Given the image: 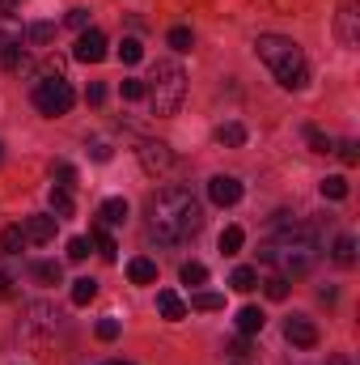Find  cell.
I'll list each match as a JSON object with an SVG mask.
<instances>
[{"label": "cell", "instance_id": "obj_1", "mask_svg": "<svg viewBox=\"0 0 360 365\" xmlns=\"http://www.w3.org/2000/svg\"><path fill=\"white\" fill-rule=\"evenodd\" d=\"M149 225H153V234L162 242H186V238H195L203 230V208H199V200L191 191L166 187L149 204Z\"/></svg>", "mask_w": 360, "mask_h": 365}, {"label": "cell", "instance_id": "obj_2", "mask_svg": "<svg viewBox=\"0 0 360 365\" xmlns=\"http://www.w3.org/2000/svg\"><path fill=\"white\" fill-rule=\"evenodd\" d=\"M263 259L280 276H305L318 264V238L305 225H284L268 247H263Z\"/></svg>", "mask_w": 360, "mask_h": 365}, {"label": "cell", "instance_id": "obj_3", "mask_svg": "<svg viewBox=\"0 0 360 365\" xmlns=\"http://www.w3.org/2000/svg\"><path fill=\"white\" fill-rule=\"evenodd\" d=\"M255 56L271 68V77L284 86V90H301L309 81V68H305V56L292 38L284 34H259L255 38Z\"/></svg>", "mask_w": 360, "mask_h": 365}, {"label": "cell", "instance_id": "obj_4", "mask_svg": "<svg viewBox=\"0 0 360 365\" xmlns=\"http://www.w3.org/2000/svg\"><path fill=\"white\" fill-rule=\"evenodd\" d=\"M144 98H153V110L157 115H174L186 98V73H182L174 60H162L153 68V77L144 81Z\"/></svg>", "mask_w": 360, "mask_h": 365}, {"label": "cell", "instance_id": "obj_5", "mask_svg": "<svg viewBox=\"0 0 360 365\" xmlns=\"http://www.w3.org/2000/svg\"><path fill=\"white\" fill-rule=\"evenodd\" d=\"M73 102H77V93H73V86H68L64 77H43V81H34V106H38L43 115L60 119V115L73 110Z\"/></svg>", "mask_w": 360, "mask_h": 365}, {"label": "cell", "instance_id": "obj_6", "mask_svg": "<svg viewBox=\"0 0 360 365\" xmlns=\"http://www.w3.org/2000/svg\"><path fill=\"white\" fill-rule=\"evenodd\" d=\"M136 158H140V166H144L149 175H166V170L174 166V149H170L166 140H140Z\"/></svg>", "mask_w": 360, "mask_h": 365}, {"label": "cell", "instance_id": "obj_7", "mask_svg": "<svg viewBox=\"0 0 360 365\" xmlns=\"http://www.w3.org/2000/svg\"><path fill=\"white\" fill-rule=\"evenodd\" d=\"M73 56L81 60V64H102L106 60V34L102 30H81V38H77V47H73Z\"/></svg>", "mask_w": 360, "mask_h": 365}, {"label": "cell", "instance_id": "obj_8", "mask_svg": "<svg viewBox=\"0 0 360 365\" xmlns=\"http://www.w3.org/2000/svg\"><path fill=\"white\" fill-rule=\"evenodd\" d=\"M284 340L297 344V349H314V344H318V327H314L305 314H292V319L284 323Z\"/></svg>", "mask_w": 360, "mask_h": 365}, {"label": "cell", "instance_id": "obj_9", "mask_svg": "<svg viewBox=\"0 0 360 365\" xmlns=\"http://www.w3.org/2000/svg\"><path fill=\"white\" fill-rule=\"evenodd\" d=\"M208 200L221 204V208H229V204L242 200V182L233 179V175H216V179H208Z\"/></svg>", "mask_w": 360, "mask_h": 365}, {"label": "cell", "instance_id": "obj_10", "mask_svg": "<svg viewBox=\"0 0 360 365\" xmlns=\"http://www.w3.org/2000/svg\"><path fill=\"white\" fill-rule=\"evenodd\" d=\"M55 225H60V221H55L51 212H38V217H30L21 230H26V242H51V238H55Z\"/></svg>", "mask_w": 360, "mask_h": 365}, {"label": "cell", "instance_id": "obj_11", "mask_svg": "<svg viewBox=\"0 0 360 365\" xmlns=\"http://www.w3.org/2000/svg\"><path fill=\"white\" fill-rule=\"evenodd\" d=\"M26 314H30V319H26V331H51V327H55V319H60V314H55V306H47V302H34Z\"/></svg>", "mask_w": 360, "mask_h": 365}, {"label": "cell", "instance_id": "obj_12", "mask_svg": "<svg viewBox=\"0 0 360 365\" xmlns=\"http://www.w3.org/2000/svg\"><path fill=\"white\" fill-rule=\"evenodd\" d=\"M157 310H162V319H170V323L186 319V302H182L174 289H162V293H157Z\"/></svg>", "mask_w": 360, "mask_h": 365}, {"label": "cell", "instance_id": "obj_13", "mask_svg": "<svg viewBox=\"0 0 360 365\" xmlns=\"http://www.w3.org/2000/svg\"><path fill=\"white\" fill-rule=\"evenodd\" d=\"M263 327H268V314H263L259 306H242V310H238V331H242V336H259Z\"/></svg>", "mask_w": 360, "mask_h": 365}, {"label": "cell", "instance_id": "obj_14", "mask_svg": "<svg viewBox=\"0 0 360 365\" xmlns=\"http://www.w3.org/2000/svg\"><path fill=\"white\" fill-rule=\"evenodd\" d=\"M21 38H26V30H21L13 17H0V60H4L9 51H17V47H21Z\"/></svg>", "mask_w": 360, "mask_h": 365}, {"label": "cell", "instance_id": "obj_15", "mask_svg": "<svg viewBox=\"0 0 360 365\" xmlns=\"http://www.w3.org/2000/svg\"><path fill=\"white\" fill-rule=\"evenodd\" d=\"M97 217H102V225H123V221H127V200H123V195H110V200H102Z\"/></svg>", "mask_w": 360, "mask_h": 365}, {"label": "cell", "instance_id": "obj_16", "mask_svg": "<svg viewBox=\"0 0 360 365\" xmlns=\"http://www.w3.org/2000/svg\"><path fill=\"white\" fill-rule=\"evenodd\" d=\"M127 280H132V284H153V280H157V264L144 259V255H136V259L127 264Z\"/></svg>", "mask_w": 360, "mask_h": 365}, {"label": "cell", "instance_id": "obj_17", "mask_svg": "<svg viewBox=\"0 0 360 365\" xmlns=\"http://www.w3.org/2000/svg\"><path fill=\"white\" fill-rule=\"evenodd\" d=\"M216 140H221L225 149H242V145H246V128H242V123H221V128H216Z\"/></svg>", "mask_w": 360, "mask_h": 365}, {"label": "cell", "instance_id": "obj_18", "mask_svg": "<svg viewBox=\"0 0 360 365\" xmlns=\"http://www.w3.org/2000/svg\"><path fill=\"white\" fill-rule=\"evenodd\" d=\"M51 217H55V221L73 217V195H68V187H51Z\"/></svg>", "mask_w": 360, "mask_h": 365}, {"label": "cell", "instance_id": "obj_19", "mask_svg": "<svg viewBox=\"0 0 360 365\" xmlns=\"http://www.w3.org/2000/svg\"><path fill=\"white\" fill-rule=\"evenodd\" d=\"M335 264H344V268L356 264V238H352V234H339V238H335Z\"/></svg>", "mask_w": 360, "mask_h": 365}, {"label": "cell", "instance_id": "obj_20", "mask_svg": "<svg viewBox=\"0 0 360 365\" xmlns=\"http://www.w3.org/2000/svg\"><path fill=\"white\" fill-rule=\"evenodd\" d=\"M93 297H97V280H93V276L73 280V306H90Z\"/></svg>", "mask_w": 360, "mask_h": 365}, {"label": "cell", "instance_id": "obj_21", "mask_svg": "<svg viewBox=\"0 0 360 365\" xmlns=\"http://www.w3.org/2000/svg\"><path fill=\"white\" fill-rule=\"evenodd\" d=\"M339 38H344V47H356V9L352 4L339 13Z\"/></svg>", "mask_w": 360, "mask_h": 365}, {"label": "cell", "instance_id": "obj_22", "mask_svg": "<svg viewBox=\"0 0 360 365\" xmlns=\"http://www.w3.org/2000/svg\"><path fill=\"white\" fill-rule=\"evenodd\" d=\"M322 200H348V179H344V175L322 179Z\"/></svg>", "mask_w": 360, "mask_h": 365}, {"label": "cell", "instance_id": "obj_23", "mask_svg": "<svg viewBox=\"0 0 360 365\" xmlns=\"http://www.w3.org/2000/svg\"><path fill=\"white\" fill-rule=\"evenodd\" d=\"M229 284H233L238 293H250V289L259 284V272H255V268H233V276H229Z\"/></svg>", "mask_w": 360, "mask_h": 365}, {"label": "cell", "instance_id": "obj_24", "mask_svg": "<svg viewBox=\"0 0 360 365\" xmlns=\"http://www.w3.org/2000/svg\"><path fill=\"white\" fill-rule=\"evenodd\" d=\"M119 60H123V64H140V60H144L140 38H123V43H119Z\"/></svg>", "mask_w": 360, "mask_h": 365}, {"label": "cell", "instance_id": "obj_25", "mask_svg": "<svg viewBox=\"0 0 360 365\" xmlns=\"http://www.w3.org/2000/svg\"><path fill=\"white\" fill-rule=\"evenodd\" d=\"M242 242H246V234H242L238 225H229V230L221 234V251H225V255H238V251H242Z\"/></svg>", "mask_w": 360, "mask_h": 365}, {"label": "cell", "instance_id": "obj_26", "mask_svg": "<svg viewBox=\"0 0 360 365\" xmlns=\"http://www.w3.org/2000/svg\"><path fill=\"white\" fill-rule=\"evenodd\" d=\"M26 38L43 47V43H51V38H55V26H51V21H34V26L26 30Z\"/></svg>", "mask_w": 360, "mask_h": 365}, {"label": "cell", "instance_id": "obj_27", "mask_svg": "<svg viewBox=\"0 0 360 365\" xmlns=\"http://www.w3.org/2000/svg\"><path fill=\"white\" fill-rule=\"evenodd\" d=\"M191 310H225V297L221 293H195L191 297Z\"/></svg>", "mask_w": 360, "mask_h": 365}, {"label": "cell", "instance_id": "obj_28", "mask_svg": "<svg viewBox=\"0 0 360 365\" xmlns=\"http://www.w3.org/2000/svg\"><path fill=\"white\" fill-rule=\"evenodd\" d=\"M263 289H268V297L271 302H284V297H288V276H268V280H263Z\"/></svg>", "mask_w": 360, "mask_h": 365}, {"label": "cell", "instance_id": "obj_29", "mask_svg": "<svg viewBox=\"0 0 360 365\" xmlns=\"http://www.w3.org/2000/svg\"><path fill=\"white\" fill-rule=\"evenodd\" d=\"M182 284H191V289H195V284H203V280H208V268H203V264H195V259H191V264H182Z\"/></svg>", "mask_w": 360, "mask_h": 365}, {"label": "cell", "instance_id": "obj_30", "mask_svg": "<svg viewBox=\"0 0 360 365\" xmlns=\"http://www.w3.org/2000/svg\"><path fill=\"white\" fill-rule=\"evenodd\" d=\"M21 247H26V230H21V225H9V230H4V251L17 255Z\"/></svg>", "mask_w": 360, "mask_h": 365}, {"label": "cell", "instance_id": "obj_31", "mask_svg": "<svg viewBox=\"0 0 360 365\" xmlns=\"http://www.w3.org/2000/svg\"><path fill=\"white\" fill-rule=\"evenodd\" d=\"M170 47H174V51H191V47H195V34H191L186 26H174V30H170Z\"/></svg>", "mask_w": 360, "mask_h": 365}, {"label": "cell", "instance_id": "obj_32", "mask_svg": "<svg viewBox=\"0 0 360 365\" xmlns=\"http://www.w3.org/2000/svg\"><path fill=\"white\" fill-rule=\"evenodd\" d=\"M34 276H38L43 284H60V280H64V268H60V264H34Z\"/></svg>", "mask_w": 360, "mask_h": 365}, {"label": "cell", "instance_id": "obj_33", "mask_svg": "<svg viewBox=\"0 0 360 365\" xmlns=\"http://www.w3.org/2000/svg\"><path fill=\"white\" fill-rule=\"evenodd\" d=\"M97 255H102L106 264H115V255H119V247H115V238H110L106 230H97Z\"/></svg>", "mask_w": 360, "mask_h": 365}, {"label": "cell", "instance_id": "obj_34", "mask_svg": "<svg viewBox=\"0 0 360 365\" xmlns=\"http://www.w3.org/2000/svg\"><path fill=\"white\" fill-rule=\"evenodd\" d=\"M68 259H73V264L90 259V238H73V242H68Z\"/></svg>", "mask_w": 360, "mask_h": 365}, {"label": "cell", "instance_id": "obj_35", "mask_svg": "<svg viewBox=\"0 0 360 365\" xmlns=\"http://www.w3.org/2000/svg\"><path fill=\"white\" fill-rule=\"evenodd\" d=\"M119 90H123V98H132V102H136V98H144V81H140V77H123V86H119Z\"/></svg>", "mask_w": 360, "mask_h": 365}, {"label": "cell", "instance_id": "obj_36", "mask_svg": "<svg viewBox=\"0 0 360 365\" xmlns=\"http://www.w3.org/2000/svg\"><path fill=\"white\" fill-rule=\"evenodd\" d=\"M305 140L314 145V153H331V140H327V136H322L318 128H305Z\"/></svg>", "mask_w": 360, "mask_h": 365}, {"label": "cell", "instance_id": "obj_37", "mask_svg": "<svg viewBox=\"0 0 360 365\" xmlns=\"http://www.w3.org/2000/svg\"><path fill=\"white\" fill-rule=\"evenodd\" d=\"M93 331H97V340H115V336H119V319H102Z\"/></svg>", "mask_w": 360, "mask_h": 365}, {"label": "cell", "instance_id": "obj_38", "mask_svg": "<svg viewBox=\"0 0 360 365\" xmlns=\"http://www.w3.org/2000/svg\"><path fill=\"white\" fill-rule=\"evenodd\" d=\"M68 26L73 30H90V9H73L68 13Z\"/></svg>", "mask_w": 360, "mask_h": 365}, {"label": "cell", "instance_id": "obj_39", "mask_svg": "<svg viewBox=\"0 0 360 365\" xmlns=\"http://www.w3.org/2000/svg\"><path fill=\"white\" fill-rule=\"evenodd\" d=\"M51 175H55V179H60V182H55V187H68V182L77 179V170H73V166H68V162H60V166H55V170H51Z\"/></svg>", "mask_w": 360, "mask_h": 365}, {"label": "cell", "instance_id": "obj_40", "mask_svg": "<svg viewBox=\"0 0 360 365\" xmlns=\"http://www.w3.org/2000/svg\"><path fill=\"white\" fill-rule=\"evenodd\" d=\"M339 158H344V162H348V166H356V162H360L356 145H352V140H344V145H339Z\"/></svg>", "mask_w": 360, "mask_h": 365}, {"label": "cell", "instance_id": "obj_41", "mask_svg": "<svg viewBox=\"0 0 360 365\" xmlns=\"http://www.w3.org/2000/svg\"><path fill=\"white\" fill-rule=\"evenodd\" d=\"M93 158H97V162H106V158H110V149H106L102 140H93Z\"/></svg>", "mask_w": 360, "mask_h": 365}, {"label": "cell", "instance_id": "obj_42", "mask_svg": "<svg viewBox=\"0 0 360 365\" xmlns=\"http://www.w3.org/2000/svg\"><path fill=\"white\" fill-rule=\"evenodd\" d=\"M85 98H90L93 106H97V102H102V98H106V90H102V86H90V93H85Z\"/></svg>", "mask_w": 360, "mask_h": 365}, {"label": "cell", "instance_id": "obj_43", "mask_svg": "<svg viewBox=\"0 0 360 365\" xmlns=\"http://www.w3.org/2000/svg\"><path fill=\"white\" fill-rule=\"evenodd\" d=\"M102 365H132V361H102Z\"/></svg>", "mask_w": 360, "mask_h": 365}, {"label": "cell", "instance_id": "obj_44", "mask_svg": "<svg viewBox=\"0 0 360 365\" xmlns=\"http://www.w3.org/2000/svg\"><path fill=\"white\" fill-rule=\"evenodd\" d=\"M233 365H246V361H233Z\"/></svg>", "mask_w": 360, "mask_h": 365}]
</instances>
